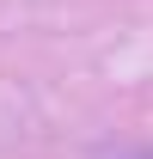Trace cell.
Wrapping results in <instances>:
<instances>
[{"label":"cell","instance_id":"obj_1","mask_svg":"<svg viewBox=\"0 0 153 159\" xmlns=\"http://www.w3.org/2000/svg\"><path fill=\"white\" fill-rule=\"evenodd\" d=\"M92 159H153V147H104V153H92Z\"/></svg>","mask_w":153,"mask_h":159}]
</instances>
